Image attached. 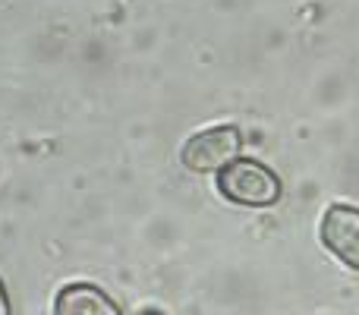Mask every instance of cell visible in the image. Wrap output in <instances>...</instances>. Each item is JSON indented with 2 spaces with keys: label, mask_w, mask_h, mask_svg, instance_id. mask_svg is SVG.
Returning a JSON list of instances; mask_svg holds the SVG:
<instances>
[{
  "label": "cell",
  "mask_w": 359,
  "mask_h": 315,
  "mask_svg": "<svg viewBox=\"0 0 359 315\" xmlns=\"http://www.w3.org/2000/svg\"><path fill=\"white\" fill-rule=\"evenodd\" d=\"M217 192L233 205H252V208H268L280 199V177L265 167L262 161L240 158L230 167H224L217 177Z\"/></svg>",
  "instance_id": "6da1fadb"
},
{
  "label": "cell",
  "mask_w": 359,
  "mask_h": 315,
  "mask_svg": "<svg viewBox=\"0 0 359 315\" xmlns=\"http://www.w3.org/2000/svg\"><path fill=\"white\" fill-rule=\"evenodd\" d=\"M240 152H243L240 126L224 123V126H211V130H205V133H196V136L183 145L180 161H183V167L192 173H221L224 167L240 161Z\"/></svg>",
  "instance_id": "7a4b0ae2"
},
{
  "label": "cell",
  "mask_w": 359,
  "mask_h": 315,
  "mask_svg": "<svg viewBox=\"0 0 359 315\" xmlns=\"http://www.w3.org/2000/svg\"><path fill=\"white\" fill-rule=\"evenodd\" d=\"M54 315H123V312L101 287L67 284L54 300Z\"/></svg>",
  "instance_id": "277c9868"
},
{
  "label": "cell",
  "mask_w": 359,
  "mask_h": 315,
  "mask_svg": "<svg viewBox=\"0 0 359 315\" xmlns=\"http://www.w3.org/2000/svg\"><path fill=\"white\" fill-rule=\"evenodd\" d=\"M322 243L337 262L359 272V208L331 205L322 217Z\"/></svg>",
  "instance_id": "3957f363"
},
{
  "label": "cell",
  "mask_w": 359,
  "mask_h": 315,
  "mask_svg": "<svg viewBox=\"0 0 359 315\" xmlns=\"http://www.w3.org/2000/svg\"><path fill=\"white\" fill-rule=\"evenodd\" d=\"M0 315H13V306H10V297H6L4 281H0Z\"/></svg>",
  "instance_id": "5b68a950"
},
{
  "label": "cell",
  "mask_w": 359,
  "mask_h": 315,
  "mask_svg": "<svg viewBox=\"0 0 359 315\" xmlns=\"http://www.w3.org/2000/svg\"><path fill=\"white\" fill-rule=\"evenodd\" d=\"M142 315H161V312H142Z\"/></svg>",
  "instance_id": "8992f818"
}]
</instances>
